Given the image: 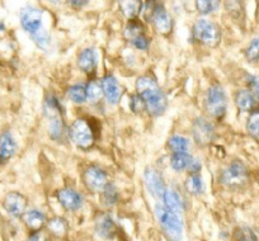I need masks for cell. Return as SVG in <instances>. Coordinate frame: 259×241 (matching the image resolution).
Listing matches in <instances>:
<instances>
[{"label": "cell", "mask_w": 259, "mask_h": 241, "mask_svg": "<svg viewBox=\"0 0 259 241\" xmlns=\"http://www.w3.org/2000/svg\"><path fill=\"white\" fill-rule=\"evenodd\" d=\"M136 90L145 103L146 111L153 117H159L166 111L168 99L155 80L150 76H141L136 81Z\"/></svg>", "instance_id": "6da1fadb"}, {"label": "cell", "mask_w": 259, "mask_h": 241, "mask_svg": "<svg viewBox=\"0 0 259 241\" xmlns=\"http://www.w3.org/2000/svg\"><path fill=\"white\" fill-rule=\"evenodd\" d=\"M21 24L31 36L32 41L41 50H46L51 44L49 32L44 27V12L34 7H26L21 11Z\"/></svg>", "instance_id": "7a4b0ae2"}, {"label": "cell", "mask_w": 259, "mask_h": 241, "mask_svg": "<svg viewBox=\"0 0 259 241\" xmlns=\"http://www.w3.org/2000/svg\"><path fill=\"white\" fill-rule=\"evenodd\" d=\"M96 128L92 121L85 118H79L74 121L69 128V137L79 149L88 150L96 142Z\"/></svg>", "instance_id": "3957f363"}, {"label": "cell", "mask_w": 259, "mask_h": 241, "mask_svg": "<svg viewBox=\"0 0 259 241\" xmlns=\"http://www.w3.org/2000/svg\"><path fill=\"white\" fill-rule=\"evenodd\" d=\"M155 213L164 233L171 241L181 240L182 233H183V222L178 213L169 211L165 206L161 205L155 206Z\"/></svg>", "instance_id": "277c9868"}, {"label": "cell", "mask_w": 259, "mask_h": 241, "mask_svg": "<svg viewBox=\"0 0 259 241\" xmlns=\"http://www.w3.org/2000/svg\"><path fill=\"white\" fill-rule=\"evenodd\" d=\"M193 38L207 47H218L221 42V29L213 22L198 19L192 28Z\"/></svg>", "instance_id": "5b68a950"}, {"label": "cell", "mask_w": 259, "mask_h": 241, "mask_svg": "<svg viewBox=\"0 0 259 241\" xmlns=\"http://www.w3.org/2000/svg\"><path fill=\"white\" fill-rule=\"evenodd\" d=\"M206 111L211 117L216 119H221L226 113L228 108V99H226L225 90L221 85L215 84L208 88L205 98Z\"/></svg>", "instance_id": "8992f818"}, {"label": "cell", "mask_w": 259, "mask_h": 241, "mask_svg": "<svg viewBox=\"0 0 259 241\" xmlns=\"http://www.w3.org/2000/svg\"><path fill=\"white\" fill-rule=\"evenodd\" d=\"M249 179L248 169L240 160H234L221 173V183L231 189L241 188Z\"/></svg>", "instance_id": "52a82bcc"}, {"label": "cell", "mask_w": 259, "mask_h": 241, "mask_svg": "<svg viewBox=\"0 0 259 241\" xmlns=\"http://www.w3.org/2000/svg\"><path fill=\"white\" fill-rule=\"evenodd\" d=\"M192 136L198 146H208L216 137V132L213 126L207 119L198 117L193 121L192 125Z\"/></svg>", "instance_id": "ba28073f"}, {"label": "cell", "mask_w": 259, "mask_h": 241, "mask_svg": "<svg viewBox=\"0 0 259 241\" xmlns=\"http://www.w3.org/2000/svg\"><path fill=\"white\" fill-rule=\"evenodd\" d=\"M83 182L85 187L92 192H102L108 184V176L103 169L96 165H91L84 170Z\"/></svg>", "instance_id": "9c48e42d"}, {"label": "cell", "mask_w": 259, "mask_h": 241, "mask_svg": "<svg viewBox=\"0 0 259 241\" xmlns=\"http://www.w3.org/2000/svg\"><path fill=\"white\" fill-rule=\"evenodd\" d=\"M150 21L153 22L155 31L161 36L168 37L173 31V19L163 4H155Z\"/></svg>", "instance_id": "30bf717a"}, {"label": "cell", "mask_w": 259, "mask_h": 241, "mask_svg": "<svg viewBox=\"0 0 259 241\" xmlns=\"http://www.w3.org/2000/svg\"><path fill=\"white\" fill-rule=\"evenodd\" d=\"M27 198L18 192H9L6 196L3 207L13 217H21L27 208Z\"/></svg>", "instance_id": "8fae6325"}, {"label": "cell", "mask_w": 259, "mask_h": 241, "mask_svg": "<svg viewBox=\"0 0 259 241\" xmlns=\"http://www.w3.org/2000/svg\"><path fill=\"white\" fill-rule=\"evenodd\" d=\"M96 232L104 240H112L117 233V226L108 213H99L96 218Z\"/></svg>", "instance_id": "7c38bea8"}, {"label": "cell", "mask_w": 259, "mask_h": 241, "mask_svg": "<svg viewBox=\"0 0 259 241\" xmlns=\"http://www.w3.org/2000/svg\"><path fill=\"white\" fill-rule=\"evenodd\" d=\"M145 184L149 193L155 198H163L165 193V184L160 174L155 169H146L145 171Z\"/></svg>", "instance_id": "4fadbf2b"}, {"label": "cell", "mask_w": 259, "mask_h": 241, "mask_svg": "<svg viewBox=\"0 0 259 241\" xmlns=\"http://www.w3.org/2000/svg\"><path fill=\"white\" fill-rule=\"evenodd\" d=\"M57 201L60 205L66 211H76L83 206V198L75 190L70 188H64L60 189L56 195Z\"/></svg>", "instance_id": "5bb4252c"}, {"label": "cell", "mask_w": 259, "mask_h": 241, "mask_svg": "<svg viewBox=\"0 0 259 241\" xmlns=\"http://www.w3.org/2000/svg\"><path fill=\"white\" fill-rule=\"evenodd\" d=\"M102 89H103V95L107 98V102L111 104H117L121 99L122 88L117 79L113 75H107L102 79Z\"/></svg>", "instance_id": "9a60e30c"}, {"label": "cell", "mask_w": 259, "mask_h": 241, "mask_svg": "<svg viewBox=\"0 0 259 241\" xmlns=\"http://www.w3.org/2000/svg\"><path fill=\"white\" fill-rule=\"evenodd\" d=\"M97 64H98V55L96 50L88 47L80 52L78 57V65L81 71L88 75H93L97 69Z\"/></svg>", "instance_id": "2e32d148"}, {"label": "cell", "mask_w": 259, "mask_h": 241, "mask_svg": "<svg viewBox=\"0 0 259 241\" xmlns=\"http://www.w3.org/2000/svg\"><path fill=\"white\" fill-rule=\"evenodd\" d=\"M17 151V142L9 131H4L0 135V161H8Z\"/></svg>", "instance_id": "e0dca14e"}, {"label": "cell", "mask_w": 259, "mask_h": 241, "mask_svg": "<svg viewBox=\"0 0 259 241\" xmlns=\"http://www.w3.org/2000/svg\"><path fill=\"white\" fill-rule=\"evenodd\" d=\"M23 222L32 232H37V231H41V228L45 226V223H46V217H45V215L41 211L32 210L24 213Z\"/></svg>", "instance_id": "ac0fdd59"}, {"label": "cell", "mask_w": 259, "mask_h": 241, "mask_svg": "<svg viewBox=\"0 0 259 241\" xmlns=\"http://www.w3.org/2000/svg\"><path fill=\"white\" fill-rule=\"evenodd\" d=\"M164 200V206L168 208L169 211H173L176 213H181L184 210V203L182 200L181 196L178 195V192H176L174 189H166L165 193L163 196Z\"/></svg>", "instance_id": "d6986e66"}, {"label": "cell", "mask_w": 259, "mask_h": 241, "mask_svg": "<svg viewBox=\"0 0 259 241\" xmlns=\"http://www.w3.org/2000/svg\"><path fill=\"white\" fill-rule=\"evenodd\" d=\"M123 36L124 38L128 39L130 43H131L134 39L139 38V37L145 36V27H144L143 22L139 21L138 18L133 19V21H128V23L124 27Z\"/></svg>", "instance_id": "ffe728a7"}, {"label": "cell", "mask_w": 259, "mask_h": 241, "mask_svg": "<svg viewBox=\"0 0 259 241\" xmlns=\"http://www.w3.org/2000/svg\"><path fill=\"white\" fill-rule=\"evenodd\" d=\"M255 98L251 94V91L243 89V90H239L235 94V103L238 106V108L243 112H249L254 108L255 106Z\"/></svg>", "instance_id": "44dd1931"}, {"label": "cell", "mask_w": 259, "mask_h": 241, "mask_svg": "<svg viewBox=\"0 0 259 241\" xmlns=\"http://www.w3.org/2000/svg\"><path fill=\"white\" fill-rule=\"evenodd\" d=\"M143 3L141 2H135V0H130V2H121L119 3V8H121L122 13L126 18L130 21L136 19V17L141 13L143 11Z\"/></svg>", "instance_id": "7402d4cb"}, {"label": "cell", "mask_w": 259, "mask_h": 241, "mask_svg": "<svg viewBox=\"0 0 259 241\" xmlns=\"http://www.w3.org/2000/svg\"><path fill=\"white\" fill-rule=\"evenodd\" d=\"M65 132H66V126H65L62 117H55V118L50 119L49 135L52 140H61L64 138Z\"/></svg>", "instance_id": "603a6c76"}, {"label": "cell", "mask_w": 259, "mask_h": 241, "mask_svg": "<svg viewBox=\"0 0 259 241\" xmlns=\"http://www.w3.org/2000/svg\"><path fill=\"white\" fill-rule=\"evenodd\" d=\"M87 91V101L92 104H97L102 101V97H103V89L102 85L97 80L92 79L85 86Z\"/></svg>", "instance_id": "cb8c5ba5"}, {"label": "cell", "mask_w": 259, "mask_h": 241, "mask_svg": "<svg viewBox=\"0 0 259 241\" xmlns=\"http://www.w3.org/2000/svg\"><path fill=\"white\" fill-rule=\"evenodd\" d=\"M47 228H49L50 232L52 235H55L56 237H62V236L66 235L69 230L68 222L61 217H54L49 221L47 223Z\"/></svg>", "instance_id": "d4e9b609"}, {"label": "cell", "mask_w": 259, "mask_h": 241, "mask_svg": "<svg viewBox=\"0 0 259 241\" xmlns=\"http://www.w3.org/2000/svg\"><path fill=\"white\" fill-rule=\"evenodd\" d=\"M45 113L46 116L50 117V119L55 118V117H61L62 116V108H61V104L60 102L57 101V98L52 94L47 95L46 101H45Z\"/></svg>", "instance_id": "484cf974"}, {"label": "cell", "mask_w": 259, "mask_h": 241, "mask_svg": "<svg viewBox=\"0 0 259 241\" xmlns=\"http://www.w3.org/2000/svg\"><path fill=\"white\" fill-rule=\"evenodd\" d=\"M192 161H193V158L187 153L173 154L170 158L171 168L176 171H182L184 170V169H188Z\"/></svg>", "instance_id": "4316f807"}, {"label": "cell", "mask_w": 259, "mask_h": 241, "mask_svg": "<svg viewBox=\"0 0 259 241\" xmlns=\"http://www.w3.org/2000/svg\"><path fill=\"white\" fill-rule=\"evenodd\" d=\"M187 192L191 195H201L203 192V182L200 174H191L184 183Z\"/></svg>", "instance_id": "83f0119b"}, {"label": "cell", "mask_w": 259, "mask_h": 241, "mask_svg": "<svg viewBox=\"0 0 259 241\" xmlns=\"http://www.w3.org/2000/svg\"><path fill=\"white\" fill-rule=\"evenodd\" d=\"M189 146V141L186 137L181 135H174L169 137L168 148L173 151V154L177 153H187Z\"/></svg>", "instance_id": "f1b7e54d"}, {"label": "cell", "mask_w": 259, "mask_h": 241, "mask_svg": "<svg viewBox=\"0 0 259 241\" xmlns=\"http://www.w3.org/2000/svg\"><path fill=\"white\" fill-rule=\"evenodd\" d=\"M118 190H117L116 185L114 184H107L106 188L102 190V202L104 203V206L107 207H111L114 206L118 202Z\"/></svg>", "instance_id": "f546056e"}, {"label": "cell", "mask_w": 259, "mask_h": 241, "mask_svg": "<svg viewBox=\"0 0 259 241\" xmlns=\"http://www.w3.org/2000/svg\"><path fill=\"white\" fill-rule=\"evenodd\" d=\"M68 97L75 104H83L87 101L85 86L83 84H75V85L70 86L68 90Z\"/></svg>", "instance_id": "4dcf8cb0"}, {"label": "cell", "mask_w": 259, "mask_h": 241, "mask_svg": "<svg viewBox=\"0 0 259 241\" xmlns=\"http://www.w3.org/2000/svg\"><path fill=\"white\" fill-rule=\"evenodd\" d=\"M245 57L249 63L259 61V37H254L245 50Z\"/></svg>", "instance_id": "1f68e13d"}, {"label": "cell", "mask_w": 259, "mask_h": 241, "mask_svg": "<svg viewBox=\"0 0 259 241\" xmlns=\"http://www.w3.org/2000/svg\"><path fill=\"white\" fill-rule=\"evenodd\" d=\"M246 130L254 138L259 140V111L253 112L246 122Z\"/></svg>", "instance_id": "d6a6232c"}, {"label": "cell", "mask_w": 259, "mask_h": 241, "mask_svg": "<svg viewBox=\"0 0 259 241\" xmlns=\"http://www.w3.org/2000/svg\"><path fill=\"white\" fill-rule=\"evenodd\" d=\"M196 8L201 14H210L215 12L220 6V2H215V0H201V2H196Z\"/></svg>", "instance_id": "836d02e7"}, {"label": "cell", "mask_w": 259, "mask_h": 241, "mask_svg": "<svg viewBox=\"0 0 259 241\" xmlns=\"http://www.w3.org/2000/svg\"><path fill=\"white\" fill-rule=\"evenodd\" d=\"M234 241H255V235L248 227L236 228L233 236Z\"/></svg>", "instance_id": "e575fe53"}, {"label": "cell", "mask_w": 259, "mask_h": 241, "mask_svg": "<svg viewBox=\"0 0 259 241\" xmlns=\"http://www.w3.org/2000/svg\"><path fill=\"white\" fill-rule=\"evenodd\" d=\"M130 108H131V111H133L134 113H143L146 109L143 98H141L138 93L134 94V95L130 98Z\"/></svg>", "instance_id": "d590c367"}, {"label": "cell", "mask_w": 259, "mask_h": 241, "mask_svg": "<svg viewBox=\"0 0 259 241\" xmlns=\"http://www.w3.org/2000/svg\"><path fill=\"white\" fill-rule=\"evenodd\" d=\"M149 43H150V41H149V38L146 36H141L131 42V44H133L134 47H136L138 50H141V51H145V50H148Z\"/></svg>", "instance_id": "8d00e7d4"}, {"label": "cell", "mask_w": 259, "mask_h": 241, "mask_svg": "<svg viewBox=\"0 0 259 241\" xmlns=\"http://www.w3.org/2000/svg\"><path fill=\"white\" fill-rule=\"evenodd\" d=\"M249 85H250L251 94L254 95L255 101L259 102V76H250L249 78Z\"/></svg>", "instance_id": "74e56055"}, {"label": "cell", "mask_w": 259, "mask_h": 241, "mask_svg": "<svg viewBox=\"0 0 259 241\" xmlns=\"http://www.w3.org/2000/svg\"><path fill=\"white\" fill-rule=\"evenodd\" d=\"M189 173L192 174H198V171L201 170V163L197 160V159H193V161L191 163V165H189L188 168Z\"/></svg>", "instance_id": "f35d334b"}, {"label": "cell", "mask_w": 259, "mask_h": 241, "mask_svg": "<svg viewBox=\"0 0 259 241\" xmlns=\"http://www.w3.org/2000/svg\"><path fill=\"white\" fill-rule=\"evenodd\" d=\"M27 241H47V240L41 231H37V232H32L31 235H29V237L27 238Z\"/></svg>", "instance_id": "ab89813d"}, {"label": "cell", "mask_w": 259, "mask_h": 241, "mask_svg": "<svg viewBox=\"0 0 259 241\" xmlns=\"http://www.w3.org/2000/svg\"><path fill=\"white\" fill-rule=\"evenodd\" d=\"M68 4H70V6H75L76 8H80V7L87 6V4H88V2H69Z\"/></svg>", "instance_id": "60d3db41"}, {"label": "cell", "mask_w": 259, "mask_h": 241, "mask_svg": "<svg viewBox=\"0 0 259 241\" xmlns=\"http://www.w3.org/2000/svg\"><path fill=\"white\" fill-rule=\"evenodd\" d=\"M4 29H6V27H4V24L2 23V22H0V33H2V32H3Z\"/></svg>", "instance_id": "b9f144b4"}]
</instances>
